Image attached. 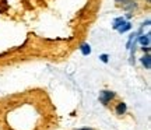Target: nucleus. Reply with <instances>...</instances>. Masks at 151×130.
<instances>
[{
    "label": "nucleus",
    "instance_id": "obj_1",
    "mask_svg": "<svg viewBox=\"0 0 151 130\" xmlns=\"http://www.w3.org/2000/svg\"><path fill=\"white\" fill-rule=\"evenodd\" d=\"M113 98H115V92H112V91H102L99 94V101H101L104 105H108Z\"/></svg>",
    "mask_w": 151,
    "mask_h": 130
},
{
    "label": "nucleus",
    "instance_id": "obj_2",
    "mask_svg": "<svg viewBox=\"0 0 151 130\" xmlns=\"http://www.w3.org/2000/svg\"><path fill=\"white\" fill-rule=\"evenodd\" d=\"M141 63H143V66L146 67L147 70H148V69H151V56H150V53L144 55V56L141 57Z\"/></svg>",
    "mask_w": 151,
    "mask_h": 130
},
{
    "label": "nucleus",
    "instance_id": "obj_3",
    "mask_svg": "<svg viewBox=\"0 0 151 130\" xmlns=\"http://www.w3.org/2000/svg\"><path fill=\"white\" fill-rule=\"evenodd\" d=\"M139 42L141 43V46H150V34L140 35L139 37Z\"/></svg>",
    "mask_w": 151,
    "mask_h": 130
},
{
    "label": "nucleus",
    "instance_id": "obj_4",
    "mask_svg": "<svg viewBox=\"0 0 151 130\" xmlns=\"http://www.w3.org/2000/svg\"><path fill=\"white\" fill-rule=\"evenodd\" d=\"M126 109H127V108H126V103H124V102H119L115 111H116V115H124V113H126Z\"/></svg>",
    "mask_w": 151,
    "mask_h": 130
},
{
    "label": "nucleus",
    "instance_id": "obj_5",
    "mask_svg": "<svg viewBox=\"0 0 151 130\" xmlns=\"http://www.w3.org/2000/svg\"><path fill=\"white\" fill-rule=\"evenodd\" d=\"M80 50H81V53L84 55V56H88V55L91 53V46H90L88 43H83V45H81V48H80Z\"/></svg>",
    "mask_w": 151,
    "mask_h": 130
},
{
    "label": "nucleus",
    "instance_id": "obj_6",
    "mask_svg": "<svg viewBox=\"0 0 151 130\" xmlns=\"http://www.w3.org/2000/svg\"><path fill=\"white\" fill-rule=\"evenodd\" d=\"M130 28H132V25H130V22L124 21L123 24H122V25H120V27L118 28V31H119L120 34H123V32H126V31H129Z\"/></svg>",
    "mask_w": 151,
    "mask_h": 130
},
{
    "label": "nucleus",
    "instance_id": "obj_7",
    "mask_svg": "<svg viewBox=\"0 0 151 130\" xmlns=\"http://www.w3.org/2000/svg\"><path fill=\"white\" fill-rule=\"evenodd\" d=\"M123 22H124V18H123V17H118V18H115V20H113V25H112L113 29H118V28L120 27Z\"/></svg>",
    "mask_w": 151,
    "mask_h": 130
},
{
    "label": "nucleus",
    "instance_id": "obj_8",
    "mask_svg": "<svg viewBox=\"0 0 151 130\" xmlns=\"http://www.w3.org/2000/svg\"><path fill=\"white\" fill-rule=\"evenodd\" d=\"M101 60H102L104 63H106V62H108V55H102V56H101Z\"/></svg>",
    "mask_w": 151,
    "mask_h": 130
},
{
    "label": "nucleus",
    "instance_id": "obj_9",
    "mask_svg": "<svg viewBox=\"0 0 151 130\" xmlns=\"http://www.w3.org/2000/svg\"><path fill=\"white\" fill-rule=\"evenodd\" d=\"M143 52H147V53H150V46H143Z\"/></svg>",
    "mask_w": 151,
    "mask_h": 130
},
{
    "label": "nucleus",
    "instance_id": "obj_10",
    "mask_svg": "<svg viewBox=\"0 0 151 130\" xmlns=\"http://www.w3.org/2000/svg\"><path fill=\"white\" fill-rule=\"evenodd\" d=\"M115 1H116V3H119V4H123V3H126L127 0H115Z\"/></svg>",
    "mask_w": 151,
    "mask_h": 130
},
{
    "label": "nucleus",
    "instance_id": "obj_11",
    "mask_svg": "<svg viewBox=\"0 0 151 130\" xmlns=\"http://www.w3.org/2000/svg\"><path fill=\"white\" fill-rule=\"evenodd\" d=\"M78 130H91V129H88V127H83V129H78Z\"/></svg>",
    "mask_w": 151,
    "mask_h": 130
}]
</instances>
